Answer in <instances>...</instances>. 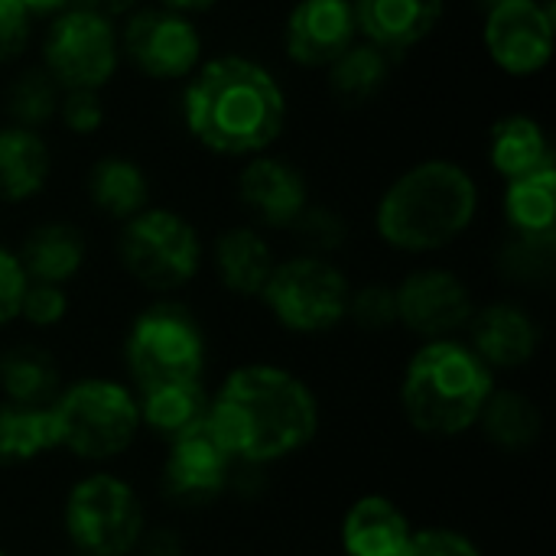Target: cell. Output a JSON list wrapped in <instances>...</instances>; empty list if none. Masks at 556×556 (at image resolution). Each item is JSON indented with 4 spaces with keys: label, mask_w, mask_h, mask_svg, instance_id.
<instances>
[{
    "label": "cell",
    "mask_w": 556,
    "mask_h": 556,
    "mask_svg": "<svg viewBox=\"0 0 556 556\" xmlns=\"http://www.w3.org/2000/svg\"><path fill=\"white\" fill-rule=\"evenodd\" d=\"M352 10L365 42L384 52H407L440 26L446 0H352Z\"/></svg>",
    "instance_id": "18"
},
{
    "label": "cell",
    "mask_w": 556,
    "mask_h": 556,
    "mask_svg": "<svg viewBox=\"0 0 556 556\" xmlns=\"http://www.w3.org/2000/svg\"><path fill=\"white\" fill-rule=\"evenodd\" d=\"M388 75H391V59L384 49L371 42H352L329 65V88L342 104H365L384 88Z\"/></svg>",
    "instance_id": "30"
},
{
    "label": "cell",
    "mask_w": 556,
    "mask_h": 556,
    "mask_svg": "<svg viewBox=\"0 0 556 556\" xmlns=\"http://www.w3.org/2000/svg\"><path fill=\"white\" fill-rule=\"evenodd\" d=\"M489 3H502V0H489Z\"/></svg>",
    "instance_id": "44"
},
{
    "label": "cell",
    "mask_w": 556,
    "mask_h": 556,
    "mask_svg": "<svg viewBox=\"0 0 556 556\" xmlns=\"http://www.w3.org/2000/svg\"><path fill=\"white\" fill-rule=\"evenodd\" d=\"M121 52L153 81H176L192 75L202 59V36L186 13L147 7L127 16Z\"/></svg>",
    "instance_id": "11"
},
{
    "label": "cell",
    "mask_w": 556,
    "mask_h": 556,
    "mask_svg": "<svg viewBox=\"0 0 556 556\" xmlns=\"http://www.w3.org/2000/svg\"><path fill=\"white\" fill-rule=\"evenodd\" d=\"M52 156L39 130L7 124L0 127V202H26L49 182Z\"/></svg>",
    "instance_id": "22"
},
{
    "label": "cell",
    "mask_w": 556,
    "mask_h": 556,
    "mask_svg": "<svg viewBox=\"0 0 556 556\" xmlns=\"http://www.w3.org/2000/svg\"><path fill=\"white\" fill-rule=\"evenodd\" d=\"M85 254H88L85 235L68 222L36 225L23 238V248L16 251L33 283H55V287H65L81 270Z\"/></svg>",
    "instance_id": "21"
},
{
    "label": "cell",
    "mask_w": 556,
    "mask_h": 556,
    "mask_svg": "<svg viewBox=\"0 0 556 556\" xmlns=\"http://www.w3.org/2000/svg\"><path fill=\"white\" fill-rule=\"evenodd\" d=\"M62 525L81 556H130L147 531L140 495L111 472H91L68 489Z\"/></svg>",
    "instance_id": "8"
},
{
    "label": "cell",
    "mask_w": 556,
    "mask_h": 556,
    "mask_svg": "<svg viewBox=\"0 0 556 556\" xmlns=\"http://www.w3.org/2000/svg\"><path fill=\"white\" fill-rule=\"evenodd\" d=\"M59 117L68 127V134L88 137L101 127L104 121V104L98 91H65V98L59 101Z\"/></svg>",
    "instance_id": "37"
},
{
    "label": "cell",
    "mask_w": 556,
    "mask_h": 556,
    "mask_svg": "<svg viewBox=\"0 0 556 556\" xmlns=\"http://www.w3.org/2000/svg\"><path fill=\"white\" fill-rule=\"evenodd\" d=\"M358 329L365 332H388L397 326V300H394V287L388 283H368L352 290L349 296V316Z\"/></svg>",
    "instance_id": "33"
},
{
    "label": "cell",
    "mask_w": 556,
    "mask_h": 556,
    "mask_svg": "<svg viewBox=\"0 0 556 556\" xmlns=\"http://www.w3.org/2000/svg\"><path fill=\"white\" fill-rule=\"evenodd\" d=\"M68 313V293L65 287H55V283H33L26 287L23 293V303H20V319H26L33 329H52L65 319Z\"/></svg>",
    "instance_id": "35"
},
{
    "label": "cell",
    "mask_w": 556,
    "mask_h": 556,
    "mask_svg": "<svg viewBox=\"0 0 556 556\" xmlns=\"http://www.w3.org/2000/svg\"><path fill=\"white\" fill-rule=\"evenodd\" d=\"M352 283L329 261L316 254H300L277 261L261 300L270 316L293 336H323L345 323Z\"/></svg>",
    "instance_id": "9"
},
{
    "label": "cell",
    "mask_w": 556,
    "mask_h": 556,
    "mask_svg": "<svg viewBox=\"0 0 556 556\" xmlns=\"http://www.w3.org/2000/svg\"><path fill=\"white\" fill-rule=\"evenodd\" d=\"M358 42L352 0H300L283 23V49L303 68H329Z\"/></svg>",
    "instance_id": "15"
},
{
    "label": "cell",
    "mask_w": 556,
    "mask_h": 556,
    "mask_svg": "<svg viewBox=\"0 0 556 556\" xmlns=\"http://www.w3.org/2000/svg\"><path fill=\"white\" fill-rule=\"evenodd\" d=\"M208 391L202 381H189V384H163V388H150L137 394V407H140V427H147L150 433H156L160 440H176L189 430H195L199 424L208 420Z\"/></svg>",
    "instance_id": "24"
},
{
    "label": "cell",
    "mask_w": 556,
    "mask_h": 556,
    "mask_svg": "<svg viewBox=\"0 0 556 556\" xmlns=\"http://www.w3.org/2000/svg\"><path fill=\"white\" fill-rule=\"evenodd\" d=\"M33 13L23 7V0H0V65L13 62L26 42H29V29H33Z\"/></svg>",
    "instance_id": "38"
},
{
    "label": "cell",
    "mask_w": 556,
    "mask_h": 556,
    "mask_svg": "<svg viewBox=\"0 0 556 556\" xmlns=\"http://www.w3.org/2000/svg\"><path fill=\"white\" fill-rule=\"evenodd\" d=\"M485 49L492 62L515 78L538 75L554 55V13L541 0L492 3L485 20Z\"/></svg>",
    "instance_id": "14"
},
{
    "label": "cell",
    "mask_w": 556,
    "mask_h": 556,
    "mask_svg": "<svg viewBox=\"0 0 556 556\" xmlns=\"http://www.w3.org/2000/svg\"><path fill=\"white\" fill-rule=\"evenodd\" d=\"M238 199L267 228H293L309 205L306 176L280 156H251L238 176Z\"/></svg>",
    "instance_id": "16"
},
{
    "label": "cell",
    "mask_w": 556,
    "mask_h": 556,
    "mask_svg": "<svg viewBox=\"0 0 556 556\" xmlns=\"http://www.w3.org/2000/svg\"><path fill=\"white\" fill-rule=\"evenodd\" d=\"M556 261V241H528V238H515L502 248L498 254V270L502 277L531 287V283H544L551 280Z\"/></svg>",
    "instance_id": "32"
},
{
    "label": "cell",
    "mask_w": 556,
    "mask_h": 556,
    "mask_svg": "<svg viewBox=\"0 0 556 556\" xmlns=\"http://www.w3.org/2000/svg\"><path fill=\"white\" fill-rule=\"evenodd\" d=\"M62 391L55 358L39 345H13L0 352V394L26 407H49Z\"/></svg>",
    "instance_id": "26"
},
{
    "label": "cell",
    "mask_w": 556,
    "mask_h": 556,
    "mask_svg": "<svg viewBox=\"0 0 556 556\" xmlns=\"http://www.w3.org/2000/svg\"><path fill=\"white\" fill-rule=\"evenodd\" d=\"M505 218L515 238L528 241H556V163L508 179L505 186Z\"/></svg>",
    "instance_id": "23"
},
{
    "label": "cell",
    "mask_w": 556,
    "mask_h": 556,
    "mask_svg": "<svg viewBox=\"0 0 556 556\" xmlns=\"http://www.w3.org/2000/svg\"><path fill=\"white\" fill-rule=\"evenodd\" d=\"M59 446L85 463L124 456L140 433L137 394L111 378H81L49 404Z\"/></svg>",
    "instance_id": "5"
},
{
    "label": "cell",
    "mask_w": 556,
    "mask_h": 556,
    "mask_svg": "<svg viewBox=\"0 0 556 556\" xmlns=\"http://www.w3.org/2000/svg\"><path fill=\"white\" fill-rule=\"evenodd\" d=\"M208 427L235 463L267 469L306 450L319 433V404L290 368L251 362L208 401Z\"/></svg>",
    "instance_id": "1"
},
{
    "label": "cell",
    "mask_w": 556,
    "mask_h": 556,
    "mask_svg": "<svg viewBox=\"0 0 556 556\" xmlns=\"http://www.w3.org/2000/svg\"><path fill=\"white\" fill-rule=\"evenodd\" d=\"M137 551H140V556H182V541L169 528H156L150 534L143 531Z\"/></svg>",
    "instance_id": "40"
},
{
    "label": "cell",
    "mask_w": 556,
    "mask_h": 556,
    "mask_svg": "<svg viewBox=\"0 0 556 556\" xmlns=\"http://www.w3.org/2000/svg\"><path fill=\"white\" fill-rule=\"evenodd\" d=\"M401 556H482L479 544L453 528H424L414 531Z\"/></svg>",
    "instance_id": "36"
},
{
    "label": "cell",
    "mask_w": 556,
    "mask_h": 556,
    "mask_svg": "<svg viewBox=\"0 0 556 556\" xmlns=\"http://www.w3.org/2000/svg\"><path fill=\"white\" fill-rule=\"evenodd\" d=\"M78 556H81V554H78Z\"/></svg>",
    "instance_id": "46"
},
{
    "label": "cell",
    "mask_w": 556,
    "mask_h": 556,
    "mask_svg": "<svg viewBox=\"0 0 556 556\" xmlns=\"http://www.w3.org/2000/svg\"><path fill=\"white\" fill-rule=\"evenodd\" d=\"M479 212V186L453 160H424L404 169L378 199L375 228L401 254H430L459 241Z\"/></svg>",
    "instance_id": "3"
},
{
    "label": "cell",
    "mask_w": 556,
    "mask_h": 556,
    "mask_svg": "<svg viewBox=\"0 0 556 556\" xmlns=\"http://www.w3.org/2000/svg\"><path fill=\"white\" fill-rule=\"evenodd\" d=\"M59 446L49 407L0 401V466H26Z\"/></svg>",
    "instance_id": "29"
},
{
    "label": "cell",
    "mask_w": 556,
    "mask_h": 556,
    "mask_svg": "<svg viewBox=\"0 0 556 556\" xmlns=\"http://www.w3.org/2000/svg\"><path fill=\"white\" fill-rule=\"evenodd\" d=\"M121 42L111 20L68 7L49 23L42 39V68L65 91H98L117 72Z\"/></svg>",
    "instance_id": "10"
},
{
    "label": "cell",
    "mask_w": 556,
    "mask_h": 556,
    "mask_svg": "<svg viewBox=\"0 0 556 556\" xmlns=\"http://www.w3.org/2000/svg\"><path fill=\"white\" fill-rule=\"evenodd\" d=\"M117 257L130 280L153 293H176L195 280L202 267V241L192 222L173 208H143L124 222Z\"/></svg>",
    "instance_id": "7"
},
{
    "label": "cell",
    "mask_w": 556,
    "mask_h": 556,
    "mask_svg": "<svg viewBox=\"0 0 556 556\" xmlns=\"http://www.w3.org/2000/svg\"><path fill=\"white\" fill-rule=\"evenodd\" d=\"M495 391V371L459 339L424 342L401 378V407L424 437L469 433Z\"/></svg>",
    "instance_id": "4"
},
{
    "label": "cell",
    "mask_w": 556,
    "mask_h": 556,
    "mask_svg": "<svg viewBox=\"0 0 556 556\" xmlns=\"http://www.w3.org/2000/svg\"><path fill=\"white\" fill-rule=\"evenodd\" d=\"M65 3H72V0H23V7L29 13H59Z\"/></svg>",
    "instance_id": "43"
},
{
    "label": "cell",
    "mask_w": 556,
    "mask_h": 556,
    "mask_svg": "<svg viewBox=\"0 0 556 556\" xmlns=\"http://www.w3.org/2000/svg\"><path fill=\"white\" fill-rule=\"evenodd\" d=\"M0 556H7V554H3V551H0Z\"/></svg>",
    "instance_id": "45"
},
{
    "label": "cell",
    "mask_w": 556,
    "mask_h": 556,
    "mask_svg": "<svg viewBox=\"0 0 556 556\" xmlns=\"http://www.w3.org/2000/svg\"><path fill=\"white\" fill-rule=\"evenodd\" d=\"M394 300H397V323L407 332L420 336L424 342L453 339V332L466 329L476 313L472 290L459 274L446 267L410 270L394 287Z\"/></svg>",
    "instance_id": "12"
},
{
    "label": "cell",
    "mask_w": 556,
    "mask_h": 556,
    "mask_svg": "<svg viewBox=\"0 0 556 556\" xmlns=\"http://www.w3.org/2000/svg\"><path fill=\"white\" fill-rule=\"evenodd\" d=\"M554 160L544 127L528 114H505L489 134V163L498 176L518 179Z\"/></svg>",
    "instance_id": "25"
},
{
    "label": "cell",
    "mask_w": 556,
    "mask_h": 556,
    "mask_svg": "<svg viewBox=\"0 0 556 556\" xmlns=\"http://www.w3.org/2000/svg\"><path fill=\"white\" fill-rule=\"evenodd\" d=\"M212 264H215V274L228 293L261 296L274 267H277V257H274V248L267 244V238L261 231H254L248 225H235L215 238Z\"/></svg>",
    "instance_id": "20"
},
{
    "label": "cell",
    "mask_w": 556,
    "mask_h": 556,
    "mask_svg": "<svg viewBox=\"0 0 556 556\" xmlns=\"http://www.w3.org/2000/svg\"><path fill=\"white\" fill-rule=\"evenodd\" d=\"M75 7H81V10H91V13H98V16H104V20H111V16H124V13H130L140 0H72Z\"/></svg>",
    "instance_id": "41"
},
{
    "label": "cell",
    "mask_w": 556,
    "mask_h": 556,
    "mask_svg": "<svg viewBox=\"0 0 556 556\" xmlns=\"http://www.w3.org/2000/svg\"><path fill=\"white\" fill-rule=\"evenodd\" d=\"M410 534V518L384 495H362L342 518L345 556H401Z\"/></svg>",
    "instance_id": "19"
},
{
    "label": "cell",
    "mask_w": 556,
    "mask_h": 556,
    "mask_svg": "<svg viewBox=\"0 0 556 556\" xmlns=\"http://www.w3.org/2000/svg\"><path fill=\"white\" fill-rule=\"evenodd\" d=\"M124 362L130 375V391H150L163 384H189L205 375V336L192 313L176 303L147 306L124 342Z\"/></svg>",
    "instance_id": "6"
},
{
    "label": "cell",
    "mask_w": 556,
    "mask_h": 556,
    "mask_svg": "<svg viewBox=\"0 0 556 556\" xmlns=\"http://www.w3.org/2000/svg\"><path fill=\"white\" fill-rule=\"evenodd\" d=\"M29 287V277L16 257V251L0 244V326L20 319V303Z\"/></svg>",
    "instance_id": "39"
},
{
    "label": "cell",
    "mask_w": 556,
    "mask_h": 556,
    "mask_svg": "<svg viewBox=\"0 0 556 556\" xmlns=\"http://www.w3.org/2000/svg\"><path fill=\"white\" fill-rule=\"evenodd\" d=\"M231 453L218 443L208 420L195 430L169 440V453L163 459V492L179 508H205L218 502L231 489L235 472Z\"/></svg>",
    "instance_id": "13"
},
{
    "label": "cell",
    "mask_w": 556,
    "mask_h": 556,
    "mask_svg": "<svg viewBox=\"0 0 556 556\" xmlns=\"http://www.w3.org/2000/svg\"><path fill=\"white\" fill-rule=\"evenodd\" d=\"M290 231L303 241L306 254H316V257L339 251L342 241L349 238L345 222L332 208H319V205H306V212L293 222Z\"/></svg>",
    "instance_id": "34"
},
{
    "label": "cell",
    "mask_w": 556,
    "mask_h": 556,
    "mask_svg": "<svg viewBox=\"0 0 556 556\" xmlns=\"http://www.w3.org/2000/svg\"><path fill=\"white\" fill-rule=\"evenodd\" d=\"M88 195L94 208L108 218L127 222L150 202L147 173L127 156H101L88 169Z\"/></svg>",
    "instance_id": "27"
},
{
    "label": "cell",
    "mask_w": 556,
    "mask_h": 556,
    "mask_svg": "<svg viewBox=\"0 0 556 556\" xmlns=\"http://www.w3.org/2000/svg\"><path fill=\"white\" fill-rule=\"evenodd\" d=\"M163 7L176 10V13H199V10L215 7V0H163Z\"/></svg>",
    "instance_id": "42"
},
{
    "label": "cell",
    "mask_w": 556,
    "mask_h": 556,
    "mask_svg": "<svg viewBox=\"0 0 556 556\" xmlns=\"http://www.w3.org/2000/svg\"><path fill=\"white\" fill-rule=\"evenodd\" d=\"M59 91L62 88L52 81V75L42 65L26 68L7 88V114L13 117L16 127L39 130L42 124H49L59 114V101H62Z\"/></svg>",
    "instance_id": "31"
},
{
    "label": "cell",
    "mask_w": 556,
    "mask_h": 556,
    "mask_svg": "<svg viewBox=\"0 0 556 556\" xmlns=\"http://www.w3.org/2000/svg\"><path fill=\"white\" fill-rule=\"evenodd\" d=\"M482 433L505 453H525L531 450L538 440H541V430H544V417H541V407L521 394V391H511V388H495L479 424Z\"/></svg>",
    "instance_id": "28"
},
{
    "label": "cell",
    "mask_w": 556,
    "mask_h": 556,
    "mask_svg": "<svg viewBox=\"0 0 556 556\" xmlns=\"http://www.w3.org/2000/svg\"><path fill=\"white\" fill-rule=\"evenodd\" d=\"M469 349L495 368H525L541 349L538 319L518 303H489L469 319Z\"/></svg>",
    "instance_id": "17"
},
{
    "label": "cell",
    "mask_w": 556,
    "mask_h": 556,
    "mask_svg": "<svg viewBox=\"0 0 556 556\" xmlns=\"http://www.w3.org/2000/svg\"><path fill=\"white\" fill-rule=\"evenodd\" d=\"M182 121L218 156H257L283 134L287 94L261 62L218 55L186 85Z\"/></svg>",
    "instance_id": "2"
}]
</instances>
